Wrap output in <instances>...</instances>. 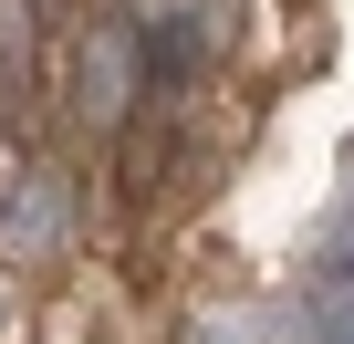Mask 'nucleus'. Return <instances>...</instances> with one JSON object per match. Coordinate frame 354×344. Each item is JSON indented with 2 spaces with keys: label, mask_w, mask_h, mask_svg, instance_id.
<instances>
[{
  "label": "nucleus",
  "mask_w": 354,
  "mask_h": 344,
  "mask_svg": "<svg viewBox=\"0 0 354 344\" xmlns=\"http://www.w3.org/2000/svg\"><path fill=\"white\" fill-rule=\"evenodd\" d=\"M125 94H136V42H125V21H104L84 42V105L94 115H125Z\"/></svg>",
  "instance_id": "2"
},
{
  "label": "nucleus",
  "mask_w": 354,
  "mask_h": 344,
  "mask_svg": "<svg viewBox=\"0 0 354 344\" xmlns=\"http://www.w3.org/2000/svg\"><path fill=\"white\" fill-rule=\"evenodd\" d=\"M323 344H354V302H333V313H323Z\"/></svg>",
  "instance_id": "4"
},
{
  "label": "nucleus",
  "mask_w": 354,
  "mask_h": 344,
  "mask_svg": "<svg viewBox=\"0 0 354 344\" xmlns=\"http://www.w3.org/2000/svg\"><path fill=\"white\" fill-rule=\"evenodd\" d=\"M32 42H42V0H0V63L32 73Z\"/></svg>",
  "instance_id": "3"
},
{
  "label": "nucleus",
  "mask_w": 354,
  "mask_h": 344,
  "mask_svg": "<svg viewBox=\"0 0 354 344\" xmlns=\"http://www.w3.org/2000/svg\"><path fill=\"white\" fill-rule=\"evenodd\" d=\"M42 11H53V0H42Z\"/></svg>",
  "instance_id": "6"
},
{
  "label": "nucleus",
  "mask_w": 354,
  "mask_h": 344,
  "mask_svg": "<svg viewBox=\"0 0 354 344\" xmlns=\"http://www.w3.org/2000/svg\"><path fill=\"white\" fill-rule=\"evenodd\" d=\"M188 73H198V11H156L146 21V94L167 105Z\"/></svg>",
  "instance_id": "1"
},
{
  "label": "nucleus",
  "mask_w": 354,
  "mask_h": 344,
  "mask_svg": "<svg viewBox=\"0 0 354 344\" xmlns=\"http://www.w3.org/2000/svg\"><path fill=\"white\" fill-rule=\"evenodd\" d=\"M333 261H344V271H354V230H344V240H333Z\"/></svg>",
  "instance_id": "5"
}]
</instances>
